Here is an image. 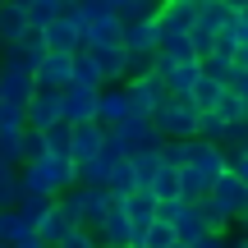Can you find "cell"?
Listing matches in <instances>:
<instances>
[{
  "instance_id": "obj_1",
  "label": "cell",
  "mask_w": 248,
  "mask_h": 248,
  "mask_svg": "<svg viewBox=\"0 0 248 248\" xmlns=\"http://www.w3.org/2000/svg\"><path fill=\"white\" fill-rule=\"evenodd\" d=\"M64 188H74V166L64 156L42 152L37 161L18 166V193H37V198H60Z\"/></svg>"
},
{
  "instance_id": "obj_2",
  "label": "cell",
  "mask_w": 248,
  "mask_h": 248,
  "mask_svg": "<svg viewBox=\"0 0 248 248\" xmlns=\"http://www.w3.org/2000/svg\"><path fill=\"white\" fill-rule=\"evenodd\" d=\"M147 120H152V129L161 133V142H166V138H198V110L188 106L184 97H170V92H166Z\"/></svg>"
},
{
  "instance_id": "obj_3",
  "label": "cell",
  "mask_w": 248,
  "mask_h": 248,
  "mask_svg": "<svg viewBox=\"0 0 248 248\" xmlns=\"http://www.w3.org/2000/svg\"><path fill=\"white\" fill-rule=\"evenodd\" d=\"M106 142L120 152L124 161H129L133 152H152V147H161V133L152 129L147 115H124L120 124H110V129H106Z\"/></svg>"
},
{
  "instance_id": "obj_4",
  "label": "cell",
  "mask_w": 248,
  "mask_h": 248,
  "mask_svg": "<svg viewBox=\"0 0 248 248\" xmlns=\"http://www.w3.org/2000/svg\"><path fill=\"white\" fill-rule=\"evenodd\" d=\"M124 101H129V115H152L156 110V101L166 97V88H161L156 74H138V78H124Z\"/></svg>"
},
{
  "instance_id": "obj_5",
  "label": "cell",
  "mask_w": 248,
  "mask_h": 248,
  "mask_svg": "<svg viewBox=\"0 0 248 248\" xmlns=\"http://www.w3.org/2000/svg\"><path fill=\"white\" fill-rule=\"evenodd\" d=\"M92 115H97V88H88V83L60 88V120L64 124H88Z\"/></svg>"
},
{
  "instance_id": "obj_6",
  "label": "cell",
  "mask_w": 248,
  "mask_h": 248,
  "mask_svg": "<svg viewBox=\"0 0 248 248\" xmlns=\"http://www.w3.org/2000/svg\"><path fill=\"white\" fill-rule=\"evenodd\" d=\"M83 51H88L92 64H97L101 88H106V83H124V78H129V51H124L120 42H110V46H83Z\"/></svg>"
},
{
  "instance_id": "obj_7",
  "label": "cell",
  "mask_w": 248,
  "mask_h": 248,
  "mask_svg": "<svg viewBox=\"0 0 248 248\" xmlns=\"http://www.w3.org/2000/svg\"><path fill=\"white\" fill-rule=\"evenodd\" d=\"M32 83H37V88H51V92L69 88V83H74V69H69V51H46V55H42V64L32 69Z\"/></svg>"
},
{
  "instance_id": "obj_8",
  "label": "cell",
  "mask_w": 248,
  "mask_h": 248,
  "mask_svg": "<svg viewBox=\"0 0 248 248\" xmlns=\"http://www.w3.org/2000/svg\"><path fill=\"white\" fill-rule=\"evenodd\" d=\"M23 120H28V129H51L55 120H60V92H51V88H37L32 97L23 101Z\"/></svg>"
},
{
  "instance_id": "obj_9",
  "label": "cell",
  "mask_w": 248,
  "mask_h": 248,
  "mask_svg": "<svg viewBox=\"0 0 248 248\" xmlns=\"http://www.w3.org/2000/svg\"><path fill=\"white\" fill-rule=\"evenodd\" d=\"M101 138H106V129H101L97 120H88V124H69V166L92 161V156L101 152Z\"/></svg>"
},
{
  "instance_id": "obj_10",
  "label": "cell",
  "mask_w": 248,
  "mask_h": 248,
  "mask_svg": "<svg viewBox=\"0 0 248 248\" xmlns=\"http://www.w3.org/2000/svg\"><path fill=\"white\" fill-rule=\"evenodd\" d=\"M152 23H156V42H166V37H184L188 23H193V9H188L184 0H161V9L152 14Z\"/></svg>"
},
{
  "instance_id": "obj_11",
  "label": "cell",
  "mask_w": 248,
  "mask_h": 248,
  "mask_svg": "<svg viewBox=\"0 0 248 248\" xmlns=\"http://www.w3.org/2000/svg\"><path fill=\"white\" fill-rule=\"evenodd\" d=\"M124 216H129V244L142 239V230L156 221V198H152L147 188H133V193H124Z\"/></svg>"
},
{
  "instance_id": "obj_12",
  "label": "cell",
  "mask_w": 248,
  "mask_h": 248,
  "mask_svg": "<svg viewBox=\"0 0 248 248\" xmlns=\"http://www.w3.org/2000/svg\"><path fill=\"white\" fill-rule=\"evenodd\" d=\"M37 32H42L46 51H78V23L69 18V9H64L60 18H51L46 28H37Z\"/></svg>"
},
{
  "instance_id": "obj_13",
  "label": "cell",
  "mask_w": 248,
  "mask_h": 248,
  "mask_svg": "<svg viewBox=\"0 0 248 248\" xmlns=\"http://www.w3.org/2000/svg\"><path fill=\"white\" fill-rule=\"evenodd\" d=\"M124 115H129V101H124V88L120 83H106V88H97V120L101 129H110V124H120Z\"/></svg>"
},
{
  "instance_id": "obj_14",
  "label": "cell",
  "mask_w": 248,
  "mask_h": 248,
  "mask_svg": "<svg viewBox=\"0 0 248 248\" xmlns=\"http://www.w3.org/2000/svg\"><path fill=\"white\" fill-rule=\"evenodd\" d=\"M55 207H60V216H64L69 225H78V230H92V207H88V188H83V184L64 188V193L55 198Z\"/></svg>"
},
{
  "instance_id": "obj_15",
  "label": "cell",
  "mask_w": 248,
  "mask_h": 248,
  "mask_svg": "<svg viewBox=\"0 0 248 248\" xmlns=\"http://www.w3.org/2000/svg\"><path fill=\"white\" fill-rule=\"evenodd\" d=\"M120 46L129 55H156V23L152 18H138V23L120 28Z\"/></svg>"
},
{
  "instance_id": "obj_16",
  "label": "cell",
  "mask_w": 248,
  "mask_h": 248,
  "mask_svg": "<svg viewBox=\"0 0 248 248\" xmlns=\"http://www.w3.org/2000/svg\"><path fill=\"white\" fill-rule=\"evenodd\" d=\"M120 42V18L115 14H97L78 28V46H110Z\"/></svg>"
},
{
  "instance_id": "obj_17",
  "label": "cell",
  "mask_w": 248,
  "mask_h": 248,
  "mask_svg": "<svg viewBox=\"0 0 248 248\" xmlns=\"http://www.w3.org/2000/svg\"><path fill=\"white\" fill-rule=\"evenodd\" d=\"M64 230H74V225L60 216V207H55V198H51V207H46V212L37 216V225H32V239H37V244H46V248H55Z\"/></svg>"
},
{
  "instance_id": "obj_18",
  "label": "cell",
  "mask_w": 248,
  "mask_h": 248,
  "mask_svg": "<svg viewBox=\"0 0 248 248\" xmlns=\"http://www.w3.org/2000/svg\"><path fill=\"white\" fill-rule=\"evenodd\" d=\"M32 92H37L32 74H23V69H0V101H14V106H23Z\"/></svg>"
},
{
  "instance_id": "obj_19",
  "label": "cell",
  "mask_w": 248,
  "mask_h": 248,
  "mask_svg": "<svg viewBox=\"0 0 248 248\" xmlns=\"http://www.w3.org/2000/svg\"><path fill=\"white\" fill-rule=\"evenodd\" d=\"M170 230H175L179 244H193V239H202V234H212L207 221H202V212H198V202H184V212L170 221Z\"/></svg>"
},
{
  "instance_id": "obj_20",
  "label": "cell",
  "mask_w": 248,
  "mask_h": 248,
  "mask_svg": "<svg viewBox=\"0 0 248 248\" xmlns=\"http://www.w3.org/2000/svg\"><path fill=\"white\" fill-rule=\"evenodd\" d=\"M28 32H32V28H28V14H23V9H14V5H0V46H14V42H23Z\"/></svg>"
},
{
  "instance_id": "obj_21",
  "label": "cell",
  "mask_w": 248,
  "mask_h": 248,
  "mask_svg": "<svg viewBox=\"0 0 248 248\" xmlns=\"http://www.w3.org/2000/svg\"><path fill=\"white\" fill-rule=\"evenodd\" d=\"M212 115L221 120V124H230V120H248V92H234V88H221V97H216V106H212Z\"/></svg>"
},
{
  "instance_id": "obj_22",
  "label": "cell",
  "mask_w": 248,
  "mask_h": 248,
  "mask_svg": "<svg viewBox=\"0 0 248 248\" xmlns=\"http://www.w3.org/2000/svg\"><path fill=\"white\" fill-rule=\"evenodd\" d=\"M23 239H32V225L14 207H0V244H23Z\"/></svg>"
},
{
  "instance_id": "obj_23",
  "label": "cell",
  "mask_w": 248,
  "mask_h": 248,
  "mask_svg": "<svg viewBox=\"0 0 248 248\" xmlns=\"http://www.w3.org/2000/svg\"><path fill=\"white\" fill-rule=\"evenodd\" d=\"M216 97H221V83L207 78V74H198V83L184 92V101H188L193 110H212V106H216Z\"/></svg>"
},
{
  "instance_id": "obj_24",
  "label": "cell",
  "mask_w": 248,
  "mask_h": 248,
  "mask_svg": "<svg viewBox=\"0 0 248 248\" xmlns=\"http://www.w3.org/2000/svg\"><path fill=\"white\" fill-rule=\"evenodd\" d=\"M147 193L156 198V202L161 198H179V170L175 166H156V175L147 179Z\"/></svg>"
},
{
  "instance_id": "obj_25",
  "label": "cell",
  "mask_w": 248,
  "mask_h": 248,
  "mask_svg": "<svg viewBox=\"0 0 248 248\" xmlns=\"http://www.w3.org/2000/svg\"><path fill=\"white\" fill-rule=\"evenodd\" d=\"M156 166H161L156 147H152V152H133V156H129V170H133V184H138V188H147V179L156 175Z\"/></svg>"
},
{
  "instance_id": "obj_26",
  "label": "cell",
  "mask_w": 248,
  "mask_h": 248,
  "mask_svg": "<svg viewBox=\"0 0 248 248\" xmlns=\"http://www.w3.org/2000/svg\"><path fill=\"white\" fill-rule=\"evenodd\" d=\"M42 147L51 152V156H64V161H69V124L55 120L51 129H42Z\"/></svg>"
},
{
  "instance_id": "obj_27",
  "label": "cell",
  "mask_w": 248,
  "mask_h": 248,
  "mask_svg": "<svg viewBox=\"0 0 248 248\" xmlns=\"http://www.w3.org/2000/svg\"><path fill=\"white\" fill-rule=\"evenodd\" d=\"M23 14H28V28H46L51 18H60V14H64V5H60V0H32Z\"/></svg>"
},
{
  "instance_id": "obj_28",
  "label": "cell",
  "mask_w": 248,
  "mask_h": 248,
  "mask_svg": "<svg viewBox=\"0 0 248 248\" xmlns=\"http://www.w3.org/2000/svg\"><path fill=\"white\" fill-rule=\"evenodd\" d=\"M156 9H161V0H124V5L115 9V18L124 28V23H138V18H152Z\"/></svg>"
},
{
  "instance_id": "obj_29",
  "label": "cell",
  "mask_w": 248,
  "mask_h": 248,
  "mask_svg": "<svg viewBox=\"0 0 248 248\" xmlns=\"http://www.w3.org/2000/svg\"><path fill=\"white\" fill-rule=\"evenodd\" d=\"M138 244H142V248H170V244H179V239H175V230H170L166 221H152L147 230H142Z\"/></svg>"
},
{
  "instance_id": "obj_30",
  "label": "cell",
  "mask_w": 248,
  "mask_h": 248,
  "mask_svg": "<svg viewBox=\"0 0 248 248\" xmlns=\"http://www.w3.org/2000/svg\"><path fill=\"white\" fill-rule=\"evenodd\" d=\"M221 147H225V152H244V147H248V124H244V120H230V124H225Z\"/></svg>"
},
{
  "instance_id": "obj_31",
  "label": "cell",
  "mask_w": 248,
  "mask_h": 248,
  "mask_svg": "<svg viewBox=\"0 0 248 248\" xmlns=\"http://www.w3.org/2000/svg\"><path fill=\"white\" fill-rule=\"evenodd\" d=\"M156 51H166L170 60H179V64H184V60H198L193 46H188V37H166V42H156Z\"/></svg>"
},
{
  "instance_id": "obj_32",
  "label": "cell",
  "mask_w": 248,
  "mask_h": 248,
  "mask_svg": "<svg viewBox=\"0 0 248 248\" xmlns=\"http://www.w3.org/2000/svg\"><path fill=\"white\" fill-rule=\"evenodd\" d=\"M225 179H239V184H248V152H225Z\"/></svg>"
},
{
  "instance_id": "obj_33",
  "label": "cell",
  "mask_w": 248,
  "mask_h": 248,
  "mask_svg": "<svg viewBox=\"0 0 248 248\" xmlns=\"http://www.w3.org/2000/svg\"><path fill=\"white\" fill-rule=\"evenodd\" d=\"M55 248H101V244H97V234H92V230H78V225H74V230L60 234V244H55Z\"/></svg>"
},
{
  "instance_id": "obj_34",
  "label": "cell",
  "mask_w": 248,
  "mask_h": 248,
  "mask_svg": "<svg viewBox=\"0 0 248 248\" xmlns=\"http://www.w3.org/2000/svg\"><path fill=\"white\" fill-rule=\"evenodd\" d=\"M179 212H184V198H161V202H156V221H166V225L175 221Z\"/></svg>"
},
{
  "instance_id": "obj_35",
  "label": "cell",
  "mask_w": 248,
  "mask_h": 248,
  "mask_svg": "<svg viewBox=\"0 0 248 248\" xmlns=\"http://www.w3.org/2000/svg\"><path fill=\"white\" fill-rule=\"evenodd\" d=\"M188 248H225V234H202V239H193Z\"/></svg>"
},
{
  "instance_id": "obj_36",
  "label": "cell",
  "mask_w": 248,
  "mask_h": 248,
  "mask_svg": "<svg viewBox=\"0 0 248 248\" xmlns=\"http://www.w3.org/2000/svg\"><path fill=\"white\" fill-rule=\"evenodd\" d=\"M225 9H248V0H221Z\"/></svg>"
},
{
  "instance_id": "obj_37",
  "label": "cell",
  "mask_w": 248,
  "mask_h": 248,
  "mask_svg": "<svg viewBox=\"0 0 248 248\" xmlns=\"http://www.w3.org/2000/svg\"><path fill=\"white\" fill-rule=\"evenodd\" d=\"M5 5H14V9H28V5H32V0H5Z\"/></svg>"
},
{
  "instance_id": "obj_38",
  "label": "cell",
  "mask_w": 248,
  "mask_h": 248,
  "mask_svg": "<svg viewBox=\"0 0 248 248\" xmlns=\"http://www.w3.org/2000/svg\"><path fill=\"white\" fill-rule=\"evenodd\" d=\"M184 5H188V9H198V5H207V0H184Z\"/></svg>"
},
{
  "instance_id": "obj_39",
  "label": "cell",
  "mask_w": 248,
  "mask_h": 248,
  "mask_svg": "<svg viewBox=\"0 0 248 248\" xmlns=\"http://www.w3.org/2000/svg\"><path fill=\"white\" fill-rule=\"evenodd\" d=\"M124 248H142V244H138V239H133V244H124Z\"/></svg>"
},
{
  "instance_id": "obj_40",
  "label": "cell",
  "mask_w": 248,
  "mask_h": 248,
  "mask_svg": "<svg viewBox=\"0 0 248 248\" xmlns=\"http://www.w3.org/2000/svg\"><path fill=\"white\" fill-rule=\"evenodd\" d=\"M170 248H188V244H170Z\"/></svg>"
},
{
  "instance_id": "obj_41",
  "label": "cell",
  "mask_w": 248,
  "mask_h": 248,
  "mask_svg": "<svg viewBox=\"0 0 248 248\" xmlns=\"http://www.w3.org/2000/svg\"><path fill=\"white\" fill-rule=\"evenodd\" d=\"M0 248H14V244H0Z\"/></svg>"
},
{
  "instance_id": "obj_42",
  "label": "cell",
  "mask_w": 248,
  "mask_h": 248,
  "mask_svg": "<svg viewBox=\"0 0 248 248\" xmlns=\"http://www.w3.org/2000/svg\"><path fill=\"white\" fill-rule=\"evenodd\" d=\"M0 5H5V0H0Z\"/></svg>"
},
{
  "instance_id": "obj_43",
  "label": "cell",
  "mask_w": 248,
  "mask_h": 248,
  "mask_svg": "<svg viewBox=\"0 0 248 248\" xmlns=\"http://www.w3.org/2000/svg\"><path fill=\"white\" fill-rule=\"evenodd\" d=\"M60 5H64V0H60Z\"/></svg>"
}]
</instances>
